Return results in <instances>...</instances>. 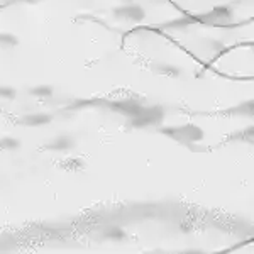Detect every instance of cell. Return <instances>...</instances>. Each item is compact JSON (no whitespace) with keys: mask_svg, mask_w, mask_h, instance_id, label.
Instances as JSON below:
<instances>
[{"mask_svg":"<svg viewBox=\"0 0 254 254\" xmlns=\"http://www.w3.org/2000/svg\"><path fill=\"white\" fill-rule=\"evenodd\" d=\"M109 110H112V112L116 114H121V116H124L126 119L136 116L139 110L142 109V104L137 100H134V98H124V100H112V102H107V105H105Z\"/></svg>","mask_w":254,"mask_h":254,"instance_id":"52a82bcc","label":"cell"},{"mask_svg":"<svg viewBox=\"0 0 254 254\" xmlns=\"http://www.w3.org/2000/svg\"><path fill=\"white\" fill-rule=\"evenodd\" d=\"M63 168L68 171H81L85 168V161L81 158H68L63 163Z\"/></svg>","mask_w":254,"mask_h":254,"instance_id":"5bb4252c","label":"cell"},{"mask_svg":"<svg viewBox=\"0 0 254 254\" xmlns=\"http://www.w3.org/2000/svg\"><path fill=\"white\" fill-rule=\"evenodd\" d=\"M76 147V139L71 136V134H58L53 139H49L44 146V149L49 151V153H56V154H69L73 153Z\"/></svg>","mask_w":254,"mask_h":254,"instance_id":"5b68a950","label":"cell"},{"mask_svg":"<svg viewBox=\"0 0 254 254\" xmlns=\"http://www.w3.org/2000/svg\"><path fill=\"white\" fill-rule=\"evenodd\" d=\"M20 44V39L14 32H0V48L2 49H14Z\"/></svg>","mask_w":254,"mask_h":254,"instance_id":"7c38bea8","label":"cell"},{"mask_svg":"<svg viewBox=\"0 0 254 254\" xmlns=\"http://www.w3.org/2000/svg\"><path fill=\"white\" fill-rule=\"evenodd\" d=\"M114 17L121 22L126 24H141L146 20V9L141 5V3H122V5H117L112 9Z\"/></svg>","mask_w":254,"mask_h":254,"instance_id":"277c9868","label":"cell"},{"mask_svg":"<svg viewBox=\"0 0 254 254\" xmlns=\"http://www.w3.org/2000/svg\"><path fill=\"white\" fill-rule=\"evenodd\" d=\"M227 116H234V117H243V119H253L254 116V102L253 100H244L241 104L234 105L229 110H225Z\"/></svg>","mask_w":254,"mask_h":254,"instance_id":"9c48e42d","label":"cell"},{"mask_svg":"<svg viewBox=\"0 0 254 254\" xmlns=\"http://www.w3.org/2000/svg\"><path fill=\"white\" fill-rule=\"evenodd\" d=\"M2 2H5V3H15V2H22V0H2Z\"/></svg>","mask_w":254,"mask_h":254,"instance_id":"2e32d148","label":"cell"},{"mask_svg":"<svg viewBox=\"0 0 254 254\" xmlns=\"http://www.w3.org/2000/svg\"><path fill=\"white\" fill-rule=\"evenodd\" d=\"M20 146H22L20 139L14 137V136H2L0 137V151H7V153H10V151H19Z\"/></svg>","mask_w":254,"mask_h":254,"instance_id":"4fadbf2b","label":"cell"},{"mask_svg":"<svg viewBox=\"0 0 254 254\" xmlns=\"http://www.w3.org/2000/svg\"><path fill=\"white\" fill-rule=\"evenodd\" d=\"M102 237L109 243H114V244H119V243H124L127 239V232L124 231L122 227L119 225H109L102 231Z\"/></svg>","mask_w":254,"mask_h":254,"instance_id":"30bf717a","label":"cell"},{"mask_svg":"<svg viewBox=\"0 0 254 254\" xmlns=\"http://www.w3.org/2000/svg\"><path fill=\"white\" fill-rule=\"evenodd\" d=\"M29 95L38 98V100H49L55 97V87L48 83H38L29 88Z\"/></svg>","mask_w":254,"mask_h":254,"instance_id":"8fae6325","label":"cell"},{"mask_svg":"<svg viewBox=\"0 0 254 254\" xmlns=\"http://www.w3.org/2000/svg\"><path fill=\"white\" fill-rule=\"evenodd\" d=\"M0 9H2V5H0Z\"/></svg>","mask_w":254,"mask_h":254,"instance_id":"e0dca14e","label":"cell"},{"mask_svg":"<svg viewBox=\"0 0 254 254\" xmlns=\"http://www.w3.org/2000/svg\"><path fill=\"white\" fill-rule=\"evenodd\" d=\"M17 97V90L10 85H0V100H5V102H10Z\"/></svg>","mask_w":254,"mask_h":254,"instance_id":"9a60e30c","label":"cell"},{"mask_svg":"<svg viewBox=\"0 0 254 254\" xmlns=\"http://www.w3.org/2000/svg\"><path fill=\"white\" fill-rule=\"evenodd\" d=\"M165 117L166 112L161 105H142V109L139 110L136 116L127 119V127L136 130L158 129L159 126H163Z\"/></svg>","mask_w":254,"mask_h":254,"instance_id":"7a4b0ae2","label":"cell"},{"mask_svg":"<svg viewBox=\"0 0 254 254\" xmlns=\"http://www.w3.org/2000/svg\"><path fill=\"white\" fill-rule=\"evenodd\" d=\"M158 132L171 141L178 142L182 146L191 147L196 146L205 139V130L203 127L193 124V122H185V124H168L159 126Z\"/></svg>","mask_w":254,"mask_h":254,"instance_id":"6da1fadb","label":"cell"},{"mask_svg":"<svg viewBox=\"0 0 254 254\" xmlns=\"http://www.w3.org/2000/svg\"><path fill=\"white\" fill-rule=\"evenodd\" d=\"M191 22L207 24V26H227L234 22V9L229 3H220V5L212 7L208 12L193 15Z\"/></svg>","mask_w":254,"mask_h":254,"instance_id":"3957f363","label":"cell"},{"mask_svg":"<svg viewBox=\"0 0 254 254\" xmlns=\"http://www.w3.org/2000/svg\"><path fill=\"white\" fill-rule=\"evenodd\" d=\"M53 114L44 112V110H38V112H29L24 114L17 119V124L20 127H27V129H41L46 127L53 122Z\"/></svg>","mask_w":254,"mask_h":254,"instance_id":"8992f818","label":"cell"},{"mask_svg":"<svg viewBox=\"0 0 254 254\" xmlns=\"http://www.w3.org/2000/svg\"><path fill=\"white\" fill-rule=\"evenodd\" d=\"M153 69L156 75H161L165 78H180L183 75V68L180 64L175 63H168V61H158V63H153Z\"/></svg>","mask_w":254,"mask_h":254,"instance_id":"ba28073f","label":"cell"}]
</instances>
